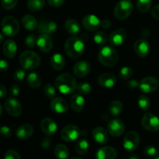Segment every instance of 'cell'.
Wrapping results in <instances>:
<instances>
[{
  "instance_id": "1",
  "label": "cell",
  "mask_w": 159,
  "mask_h": 159,
  "mask_svg": "<svg viewBox=\"0 0 159 159\" xmlns=\"http://www.w3.org/2000/svg\"><path fill=\"white\" fill-rule=\"evenodd\" d=\"M56 89L65 95L72 94L77 89V82L73 75L68 73L60 75L55 79Z\"/></svg>"
},
{
  "instance_id": "2",
  "label": "cell",
  "mask_w": 159,
  "mask_h": 159,
  "mask_svg": "<svg viewBox=\"0 0 159 159\" xmlns=\"http://www.w3.org/2000/svg\"><path fill=\"white\" fill-rule=\"evenodd\" d=\"M65 51L71 58H79L85 51L84 40L77 37H70L65 41Z\"/></svg>"
},
{
  "instance_id": "3",
  "label": "cell",
  "mask_w": 159,
  "mask_h": 159,
  "mask_svg": "<svg viewBox=\"0 0 159 159\" xmlns=\"http://www.w3.org/2000/svg\"><path fill=\"white\" fill-rule=\"evenodd\" d=\"M40 57L37 53L32 51H25L20 54V64L26 70H33L40 65Z\"/></svg>"
},
{
  "instance_id": "4",
  "label": "cell",
  "mask_w": 159,
  "mask_h": 159,
  "mask_svg": "<svg viewBox=\"0 0 159 159\" xmlns=\"http://www.w3.org/2000/svg\"><path fill=\"white\" fill-rule=\"evenodd\" d=\"M99 61L106 67H113L118 61V54L116 50L111 47H102L99 51Z\"/></svg>"
},
{
  "instance_id": "5",
  "label": "cell",
  "mask_w": 159,
  "mask_h": 159,
  "mask_svg": "<svg viewBox=\"0 0 159 159\" xmlns=\"http://www.w3.org/2000/svg\"><path fill=\"white\" fill-rule=\"evenodd\" d=\"M2 31L8 37L16 36L20 31V24L16 19L12 16H6L1 23Z\"/></svg>"
},
{
  "instance_id": "6",
  "label": "cell",
  "mask_w": 159,
  "mask_h": 159,
  "mask_svg": "<svg viewBox=\"0 0 159 159\" xmlns=\"http://www.w3.org/2000/svg\"><path fill=\"white\" fill-rule=\"evenodd\" d=\"M133 11V4L130 0H120L116 5L114 16L118 20H125L128 18Z\"/></svg>"
},
{
  "instance_id": "7",
  "label": "cell",
  "mask_w": 159,
  "mask_h": 159,
  "mask_svg": "<svg viewBox=\"0 0 159 159\" xmlns=\"http://www.w3.org/2000/svg\"><path fill=\"white\" fill-rule=\"evenodd\" d=\"M82 134L80 129L75 125H67L64 127L61 132V138L65 141L71 142L77 140Z\"/></svg>"
},
{
  "instance_id": "8",
  "label": "cell",
  "mask_w": 159,
  "mask_h": 159,
  "mask_svg": "<svg viewBox=\"0 0 159 159\" xmlns=\"http://www.w3.org/2000/svg\"><path fill=\"white\" fill-rule=\"evenodd\" d=\"M141 125L148 131H158L159 130V118L152 113H145L141 119Z\"/></svg>"
},
{
  "instance_id": "9",
  "label": "cell",
  "mask_w": 159,
  "mask_h": 159,
  "mask_svg": "<svg viewBox=\"0 0 159 159\" xmlns=\"http://www.w3.org/2000/svg\"><path fill=\"white\" fill-rule=\"evenodd\" d=\"M140 144V137L137 132L130 131L125 135L123 145L128 152H134L137 150Z\"/></svg>"
},
{
  "instance_id": "10",
  "label": "cell",
  "mask_w": 159,
  "mask_h": 159,
  "mask_svg": "<svg viewBox=\"0 0 159 159\" xmlns=\"http://www.w3.org/2000/svg\"><path fill=\"white\" fill-rule=\"evenodd\" d=\"M4 107L6 112L12 116H20L23 111L21 104L15 98H8L5 101Z\"/></svg>"
},
{
  "instance_id": "11",
  "label": "cell",
  "mask_w": 159,
  "mask_h": 159,
  "mask_svg": "<svg viewBox=\"0 0 159 159\" xmlns=\"http://www.w3.org/2000/svg\"><path fill=\"white\" fill-rule=\"evenodd\" d=\"M159 82L158 79L152 76L145 77L140 82V89L142 92L145 93H152L156 91L158 88Z\"/></svg>"
},
{
  "instance_id": "12",
  "label": "cell",
  "mask_w": 159,
  "mask_h": 159,
  "mask_svg": "<svg viewBox=\"0 0 159 159\" xmlns=\"http://www.w3.org/2000/svg\"><path fill=\"white\" fill-rule=\"evenodd\" d=\"M107 130L113 137H119L123 134L125 130V125L120 119H113L109 122Z\"/></svg>"
},
{
  "instance_id": "13",
  "label": "cell",
  "mask_w": 159,
  "mask_h": 159,
  "mask_svg": "<svg viewBox=\"0 0 159 159\" xmlns=\"http://www.w3.org/2000/svg\"><path fill=\"white\" fill-rule=\"evenodd\" d=\"M127 37V33L126 30L120 28V29L115 30L111 33L110 37H109V40L113 46L118 47L122 45L125 42Z\"/></svg>"
},
{
  "instance_id": "14",
  "label": "cell",
  "mask_w": 159,
  "mask_h": 159,
  "mask_svg": "<svg viewBox=\"0 0 159 159\" xmlns=\"http://www.w3.org/2000/svg\"><path fill=\"white\" fill-rule=\"evenodd\" d=\"M134 51L137 55L141 57H145L150 53V43L144 38L138 39L134 45Z\"/></svg>"
},
{
  "instance_id": "15",
  "label": "cell",
  "mask_w": 159,
  "mask_h": 159,
  "mask_svg": "<svg viewBox=\"0 0 159 159\" xmlns=\"http://www.w3.org/2000/svg\"><path fill=\"white\" fill-rule=\"evenodd\" d=\"M37 45L39 49L43 52H50L53 48V40L49 34H41L37 37Z\"/></svg>"
},
{
  "instance_id": "16",
  "label": "cell",
  "mask_w": 159,
  "mask_h": 159,
  "mask_svg": "<svg viewBox=\"0 0 159 159\" xmlns=\"http://www.w3.org/2000/svg\"><path fill=\"white\" fill-rule=\"evenodd\" d=\"M91 65L85 61L77 62L73 67V73L78 78H83L91 71Z\"/></svg>"
},
{
  "instance_id": "17",
  "label": "cell",
  "mask_w": 159,
  "mask_h": 159,
  "mask_svg": "<svg viewBox=\"0 0 159 159\" xmlns=\"http://www.w3.org/2000/svg\"><path fill=\"white\" fill-rule=\"evenodd\" d=\"M82 25L89 31H96L101 26V21L96 16L87 15L82 19Z\"/></svg>"
},
{
  "instance_id": "18",
  "label": "cell",
  "mask_w": 159,
  "mask_h": 159,
  "mask_svg": "<svg viewBox=\"0 0 159 159\" xmlns=\"http://www.w3.org/2000/svg\"><path fill=\"white\" fill-rule=\"evenodd\" d=\"M116 77L112 73H102L98 78V83L104 88H112L116 83Z\"/></svg>"
},
{
  "instance_id": "19",
  "label": "cell",
  "mask_w": 159,
  "mask_h": 159,
  "mask_svg": "<svg viewBox=\"0 0 159 159\" xmlns=\"http://www.w3.org/2000/svg\"><path fill=\"white\" fill-rule=\"evenodd\" d=\"M40 128H41L43 133H44L46 135H48V136H51V135L54 134L55 132L57 131V126L51 118L46 117L41 120Z\"/></svg>"
},
{
  "instance_id": "20",
  "label": "cell",
  "mask_w": 159,
  "mask_h": 159,
  "mask_svg": "<svg viewBox=\"0 0 159 159\" xmlns=\"http://www.w3.org/2000/svg\"><path fill=\"white\" fill-rule=\"evenodd\" d=\"M50 106L51 110L57 113H64L68 110V102L62 98H53Z\"/></svg>"
},
{
  "instance_id": "21",
  "label": "cell",
  "mask_w": 159,
  "mask_h": 159,
  "mask_svg": "<svg viewBox=\"0 0 159 159\" xmlns=\"http://www.w3.org/2000/svg\"><path fill=\"white\" fill-rule=\"evenodd\" d=\"M93 138L96 143L105 144L109 141V132L102 127H97L93 130Z\"/></svg>"
},
{
  "instance_id": "22",
  "label": "cell",
  "mask_w": 159,
  "mask_h": 159,
  "mask_svg": "<svg viewBox=\"0 0 159 159\" xmlns=\"http://www.w3.org/2000/svg\"><path fill=\"white\" fill-rule=\"evenodd\" d=\"M34 134V127L30 124H23L18 127L16 132V136L18 139L21 141L27 140L30 138Z\"/></svg>"
},
{
  "instance_id": "23",
  "label": "cell",
  "mask_w": 159,
  "mask_h": 159,
  "mask_svg": "<svg viewBox=\"0 0 159 159\" xmlns=\"http://www.w3.org/2000/svg\"><path fill=\"white\" fill-rule=\"evenodd\" d=\"M57 23L54 21L43 20L38 24V31L41 34L53 35L57 31Z\"/></svg>"
},
{
  "instance_id": "24",
  "label": "cell",
  "mask_w": 159,
  "mask_h": 159,
  "mask_svg": "<svg viewBox=\"0 0 159 159\" xmlns=\"http://www.w3.org/2000/svg\"><path fill=\"white\" fill-rule=\"evenodd\" d=\"M116 151L110 146L100 148L96 152V158L98 159H115L116 158Z\"/></svg>"
},
{
  "instance_id": "25",
  "label": "cell",
  "mask_w": 159,
  "mask_h": 159,
  "mask_svg": "<svg viewBox=\"0 0 159 159\" xmlns=\"http://www.w3.org/2000/svg\"><path fill=\"white\" fill-rule=\"evenodd\" d=\"M2 51L4 53V55L7 58H13L17 52L16 43L12 40H6L3 43Z\"/></svg>"
},
{
  "instance_id": "26",
  "label": "cell",
  "mask_w": 159,
  "mask_h": 159,
  "mask_svg": "<svg viewBox=\"0 0 159 159\" xmlns=\"http://www.w3.org/2000/svg\"><path fill=\"white\" fill-rule=\"evenodd\" d=\"M50 62H51V65L52 66V68L57 71H61L63 69L65 65V57L60 53H56V54H53L51 56Z\"/></svg>"
},
{
  "instance_id": "27",
  "label": "cell",
  "mask_w": 159,
  "mask_h": 159,
  "mask_svg": "<svg viewBox=\"0 0 159 159\" xmlns=\"http://www.w3.org/2000/svg\"><path fill=\"white\" fill-rule=\"evenodd\" d=\"M65 28L71 35H78L81 31V26L79 22L73 19L67 20L65 23Z\"/></svg>"
},
{
  "instance_id": "28",
  "label": "cell",
  "mask_w": 159,
  "mask_h": 159,
  "mask_svg": "<svg viewBox=\"0 0 159 159\" xmlns=\"http://www.w3.org/2000/svg\"><path fill=\"white\" fill-rule=\"evenodd\" d=\"M22 23H23V27L29 31L34 30L38 27V23H37V20L32 15H30V14L23 16V18H22Z\"/></svg>"
},
{
  "instance_id": "29",
  "label": "cell",
  "mask_w": 159,
  "mask_h": 159,
  "mask_svg": "<svg viewBox=\"0 0 159 159\" xmlns=\"http://www.w3.org/2000/svg\"><path fill=\"white\" fill-rule=\"evenodd\" d=\"M71 106L75 112H81L85 107V99L82 94H75L71 99Z\"/></svg>"
},
{
  "instance_id": "30",
  "label": "cell",
  "mask_w": 159,
  "mask_h": 159,
  "mask_svg": "<svg viewBox=\"0 0 159 159\" xmlns=\"http://www.w3.org/2000/svg\"><path fill=\"white\" fill-rule=\"evenodd\" d=\"M54 155L56 158L61 159L68 158L69 156V150L66 145L62 144H58L54 148Z\"/></svg>"
},
{
  "instance_id": "31",
  "label": "cell",
  "mask_w": 159,
  "mask_h": 159,
  "mask_svg": "<svg viewBox=\"0 0 159 159\" xmlns=\"http://www.w3.org/2000/svg\"><path fill=\"white\" fill-rule=\"evenodd\" d=\"M42 79L38 74L35 72L30 73L27 77V83L30 87L33 89L39 88L41 85Z\"/></svg>"
},
{
  "instance_id": "32",
  "label": "cell",
  "mask_w": 159,
  "mask_h": 159,
  "mask_svg": "<svg viewBox=\"0 0 159 159\" xmlns=\"http://www.w3.org/2000/svg\"><path fill=\"white\" fill-rule=\"evenodd\" d=\"M45 6L44 0H28L27 7L32 12H38Z\"/></svg>"
},
{
  "instance_id": "33",
  "label": "cell",
  "mask_w": 159,
  "mask_h": 159,
  "mask_svg": "<svg viewBox=\"0 0 159 159\" xmlns=\"http://www.w3.org/2000/svg\"><path fill=\"white\" fill-rule=\"evenodd\" d=\"M89 150V143L86 140L82 139L79 140L75 145L76 153L80 155H85L88 152Z\"/></svg>"
},
{
  "instance_id": "34",
  "label": "cell",
  "mask_w": 159,
  "mask_h": 159,
  "mask_svg": "<svg viewBox=\"0 0 159 159\" xmlns=\"http://www.w3.org/2000/svg\"><path fill=\"white\" fill-rule=\"evenodd\" d=\"M123 104L120 101L114 100L110 103V114L113 116H116L122 112Z\"/></svg>"
},
{
  "instance_id": "35",
  "label": "cell",
  "mask_w": 159,
  "mask_h": 159,
  "mask_svg": "<svg viewBox=\"0 0 159 159\" xmlns=\"http://www.w3.org/2000/svg\"><path fill=\"white\" fill-rule=\"evenodd\" d=\"M152 4V0H138L137 8L141 12H146L150 9Z\"/></svg>"
},
{
  "instance_id": "36",
  "label": "cell",
  "mask_w": 159,
  "mask_h": 159,
  "mask_svg": "<svg viewBox=\"0 0 159 159\" xmlns=\"http://www.w3.org/2000/svg\"><path fill=\"white\" fill-rule=\"evenodd\" d=\"M93 39H94V41L96 42V43H97L98 45H100V46L106 44L107 40H108L107 34L102 31H98L97 33H96Z\"/></svg>"
},
{
  "instance_id": "37",
  "label": "cell",
  "mask_w": 159,
  "mask_h": 159,
  "mask_svg": "<svg viewBox=\"0 0 159 159\" xmlns=\"http://www.w3.org/2000/svg\"><path fill=\"white\" fill-rule=\"evenodd\" d=\"M138 105H139V107L143 111H146L150 107V99L147 96H141L138 99Z\"/></svg>"
},
{
  "instance_id": "38",
  "label": "cell",
  "mask_w": 159,
  "mask_h": 159,
  "mask_svg": "<svg viewBox=\"0 0 159 159\" xmlns=\"http://www.w3.org/2000/svg\"><path fill=\"white\" fill-rule=\"evenodd\" d=\"M76 90L78 91V93L79 94L82 95H87L89 94L92 91V87L87 82H83V83H81L79 85H77V89Z\"/></svg>"
},
{
  "instance_id": "39",
  "label": "cell",
  "mask_w": 159,
  "mask_h": 159,
  "mask_svg": "<svg viewBox=\"0 0 159 159\" xmlns=\"http://www.w3.org/2000/svg\"><path fill=\"white\" fill-rule=\"evenodd\" d=\"M43 93L49 99H53L56 94L55 88L51 84H47L43 87Z\"/></svg>"
},
{
  "instance_id": "40",
  "label": "cell",
  "mask_w": 159,
  "mask_h": 159,
  "mask_svg": "<svg viewBox=\"0 0 159 159\" xmlns=\"http://www.w3.org/2000/svg\"><path fill=\"white\" fill-rule=\"evenodd\" d=\"M132 74H133V71L131 68L129 67H124L120 71L119 78L123 80H125V79H130L132 76Z\"/></svg>"
},
{
  "instance_id": "41",
  "label": "cell",
  "mask_w": 159,
  "mask_h": 159,
  "mask_svg": "<svg viewBox=\"0 0 159 159\" xmlns=\"http://www.w3.org/2000/svg\"><path fill=\"white\" fill-rule=\"evenodd\" d=\"M37 38L35 34H30L25 38V44L28 48H34L37 44Z\"/></svg>"
},
{
  "instance_id": "42",
  "label": "cell",
  "mask_w": 159,
  "mask_h": 159,
  "mask_svg": "<svg viewBox=\"0 0 159 159\" xmlns=\"http://www.w3.org/2000/svg\"><path fill=\"white\" fill-rule=\"evenodd\" d=\"M144 155L148 158H156L158 155V151H157L156 148L154 146H147L144 150Z\"/></svg>"
},
{
  "instance_id": "43",
  "label": "cell",
  "mask_w": 159,
  "mask_h": 159,
  "mask_svg": "<svg viewBox=\"0 0 159 159\" xmlns=\"http://www.w3.org/2000/svg\"><path fill=\"white\" fill-rule=\"evenodd\" d=\"M18 0H1V4L3 9L10 10L16 6Z\"/></svg>"
},
{
  "instance_id": "44",
  "label": "cell",
  "mask_w": 159,
  "mask_h": 159,
  "mask_svg": "<svg viewBox=\"0 0 159 159\" xmlns=\"http://www.w3.org/2000/svg\"><path fill=\"white\" fill-rule=\"evenodd\" d=\"M5 159H21L20 154L15 150H8L5 152Z\"/></svg>"
},
{
  "instance_id": "45",
  "label": "cell",
  "mask_w": 159,
  "mask_h": 159,
  "mask_svg": "<svg viewBox=\"0 0 159 159\" xmlns=\"http://www.w3.org/2000/svg\"><path fill=\"white\" fill-rule=\"evenodd\" d=\"M0 134L1 136L4 138H9L12 136V130L9 127L6 126H2L0 129Z\"/></svg>"
},
{
  "instance_id": "46",
  "label": "cell",
  "mask_w": 159,
  "mask_h": 159,
  "mask_svg": "<svg viewBox=\"0 0 159 159\" xmlns=\"http://www.w3.org/2000/svg\"><path fill=\"white\" fill-rule=\"evenodd\" d=\"M25 71L23 69H17L13 74V79L16 81H22L25 77Z\"/></svg>"
},
{
  "instance_id": "47",
  "label": "cell",
  "mask_w": 159,
  "mask_h": 159,
  "mask_svg": "<svg viewBox=\"0 0 159 159\" xmlns=\"http://www.w3.org/2000/svg\"><path fill=\"white\" fill-rule=\"evenodd\" d=\"M48 2V4L54 8H57L59 6H62L64 2H65V0H47Z\"/></svg>"
},
{
  "instance_id": "48",
  "label": "cell",
  "mask_w": 159,
  "mask_h": 159,
  "mask_svg": "<svg viewBox=\"0 0 159 159\" xmlns=\"http://www.w3.org/2000/svg\"><path fill=\"white\" fill-rule=\"evenodd\" d=\"M51 140L49 138H43L42 140L41 143H40V147H41L42 149H48L51 147Z\"/></svg>"
},
{
  "instance_id": "49",
  "label": "cell",
  "mask_w": 159,
  "mask_h": 159,
  "mask_svg": "<svg viewBox=\"0 0 159 159\" xmlns=\"http://www.w3.org/2000/svg\"><path fill=\"white\" fill-rule=\"evenodd\" d=\"M152 16L153 18L156 19V20H159V5H156L154 6L152 9Z\"/></svg>"
},
{
  "instance_id": "50",
  "label": "cell",
  "mask_w": 159,
  "mask_h": 159,
  "mask_svg": "<svg viewBox=\"0 0 159 159\" xmlns=\"http://www.w3.org/2000/svg\"><path fill=\"white\" fill-rule=\"evenodd\" d=\"M20 87H19V85H16V84H14V85H12V86H11V94L13 96H18V95L20 94Z\"/></svg>"
},
{
  "instance_id": "51",
  "label": "cell",
  "mask_w": 159,
  "mask_h": 159,
  "mask_svg": "<svg viewBox=\"0 0 159 159\" xmlns=\"http://www.w3.org/2000/svg\"><path fill=\"white\" fill-rule=\"evenodd\" d=\"M127 85H128L129 88L133 89H136V88H138V87H139L140 83H138L136 80H134V79H132V80H130V82L127 83Z\"/></svg>"
},
{
  "instance_id": "52",
  "label": "cell",
  "mask_w": 159,
  "mask_h": 159,
  "mask_svg": "<svg viewBox=\"0 0 159 159\" xmlns=\"http://www.w3.org/2000/svg\"><path fill=\"white\" fill-rule=\"evenodd\" d=\"M8 62L2 59L0 61V68H1L2 71H5L8 69Z\"/></svg>"
},
{
  "instance_id": "53",
  "label": "cell",
  "mask_w": 159,
  "mask_h": 159,
  "mask_svg": "<svg viewBox=\"0 0 159 159\" xmlns=\"http://www.w3.org/2000/svg\"><path fill=\"white\" fill-rule=\"evenodd\" d=\"M101 26L103 27L104 29H110V26H111V23H110V20H105L101 22Z\"/></svg>"
},
{
  "instance_id": "54",
  "label": "cell",
  "mask_w": 159,
  "mask_h": 159,
  "mask_svg": "<svg viewBox=\"0 0 159 159\" xmlns=\"http://www.w3.org/2000/svg\"><path fill=\"white\" fill-rule=\"evenodd\" d=\"M6 93H7V92H6V89L5 88L4 85H0V96H1L2 99L6 96Z\"/></svg>"
},
{
  "instance_id": "55",
  "label": "cell",
  "mask_w": 159,
  "mask_h": 159,
  "mask_svg": "<svg viewBox=\"0 0 159 159\" xmlns=\"http://www.w3.org/2000/svg\"><path fill=\"white\" fill-rule=\"evenodd\" d=\"M129 158H130V159H138V158H139V157L138 156H137V155H130V156H129Z\"/></svg>"
},
{
  "instance_id": "56",
  "label": "cell",
  "mask_w": 159,
  "mask_h": 159,
  "mask_svg": "<svg viewBox=\"0 0 159 159\" xmlns=\"http://www.w3.org/2000/svg\"><path fill=\"white\" fill-rule=\"evenodd\" d=\"M0 37H1V40H0V42L2 43V42L4 41V34H2L1 35H0Z\"/></svg>"
}]
</instances>
